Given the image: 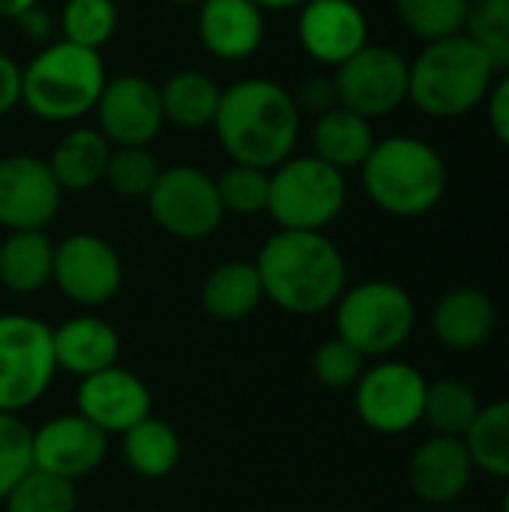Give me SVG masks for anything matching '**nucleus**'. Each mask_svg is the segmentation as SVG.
I'll return each mask as SVG.
<instances>
[{"label":"nucleus","mask_w":509,"mask_h":512,"mask_svg":"<svg viewBox=\"0 0 509 512\" xmlns=\"http://www.w3.org/2000/svg\"><path fill=\"white\" fill-rule=\"evenodd\" d=\"M264 297L291 315H318L339 303L348 267L324 231H276L255 258Z\"/></svg>","instance_id":"1"},{"label":"nucleus","mask_w":509,"mask_h":512,"mask_svg":"<svg viewBox=\"0 0 509 512\" xmlns=\"http://www.w3.org/2000/svg\"><path fill=\"white\" fill-rule=\"evenodd\" d=\"M213 126L234 165L273 171L294 153L300 105L276 81L243 78L222 90Z\"/></svg>","instance_id":"2"},{"label":"nucleus","mask_w":509,"mask_h":512,"mask_svg":"<svg viewBox=\"0 0 509 512\" xmlns=\"http://www.w3.org/2000/svg\"><path fill=\"white\" fill-rule=\"evenodd\" d=\"M360 171L369 201L399 219L435 210L450 183L444 156L417 135H390L375 141Z\"/></svg>","instance_id":"3"},{"label":"nucleus","mask_w":509,"mask_h":512,"mask_svg":"<svg viewBox=\"0 0 509 512\" xmlns=\"http://www.w3.org/2000/svg\"><path fill=\"white\" fill-rule=\"evenodd\" d=\"M495 78L483 48L459 33L426 42L414 63H408V99L435 120H453L486 102Z\"/></svg>","instance_id":"4"},{"label":"nucleus","mask_w":509,"mask_h":512,"mask_svg":"<svg viewBox=\"0 0 509 512\" xmlns=\"http://www.w3.org/2000/svg\"><path fill=\"white\" fill-rule=\"evenodd\" d=\"M105 90L99 51L51 42L21 69V102L42 120L66 123L96 108Z\"/></svg>","instance_id":"5"},{"label":"nucleus","mask_w":509,"mask_h":512,"mask_svg":"<svg viewBox=\"0 0 509 512\" xmlns=\"http://www.w3.org/2000/svg\"><path fill=\"white\" fill-rule=\"evenodd\" d=\"M336 309V336L363 357H390L399 351L417 324L411 294L384 279L345 288Z\"/></svg>","instance_id":"6"},{"label":"nucleus","mask_w":509,"mask_h":512,"mask_svg":"<svg viewBox=\"0 0 509 512\" xmlns=\"http://www.w3.org/2000/svg\"><path fill=\"white\" fill-rule=\"evenodd\" d=\"M348 201L345 174L318 156L285 159L270 171L267 213L282 231H324Z\"/></svg>","instance_id":"7"},{"label":"nucleus","mask_w":509,"mask_h":512,"mask_svg":"<svg viewBox=\"0 0 509 512\" xmlns=\"http://www.w3.org/2000/svg\"><path fill=\"white\" fill-rule=\"evenodd\" d=\"M54 372L51 327L33 315H0V411L21 414L36 405Z\"/></svg>","instance_id":"8"},{"label":"nucleus","mask_w":509,"mask_h":512,"mask_svg":"<svg viewBox=\"0 0 509 512\" xmlns=\"http://www.w3.org/2000/svg\"><path fill=\"white\" fill-rule=\"evenodd\" d=\"M429 381L402 360H381L354 384V408L363 426L378 435H402L423 423Z\"/></svg>","instance_id":"9"},{"label":"nucleus","mask_w":509,"mask_h":512,"mask_svg":"<svg viewBox=\"0 0 509 512\" xmlns=\"http://www.w3.org/2000/svg\"><path fill=\"white\" fill-rule=\"evenodd\" d=\"M336 99L342 108L375 120L408 102V60L390 45H363L336 66Z\"/></svg>","instance_id":"10"},{"label":"nucleus","mask_w":509,"mask_h":512,"mask_svg":"<svg viewBox=\"0 0 509 512\" xmlns=\"http://www.w3.org/2000/svg\"><path fill=\"white\" fill-rule=\"evenodd\" d=\"M156 225L180 240H204L222 225V201L216 180L195 165L165 168L147 195Z\"/></svg>","instance_id":"11"},{"label":"nucleus","mask_w":509,"mask_h":512,"mask_svg":"<svg viewBox=\"0 0 509 512\" xmlns=\"http://www.w3.org/2000/svg\"><path fill=\"white\" fill-rule=\"evenodd\" d=\"M54 285L78 306H105L117 297L123 264L114 246L96 234H72L54 246Z\"/></svg>","instance_id":"12"},{"label":"nucleus","mask_w":509,"mask_h":512,"mask_svg":"<svg viewBox=\"0 0 509 512\" xmlns=\"http://www.w3.org/2000/svg\"><path fill=\"white\" fill-rule=\"evenodd\" d=\"M60 195L48 162L36 156L0 159V225L6 231H42L57 216Z\"/></svg>","instance_id":"13"},{"label":"nucleus","mask_w":509,"mask_h":512,"mask_svg":"<svg viewBox=\"0 0 509 512\" xmlns=\"http://www.w3.org/2000/svg\"><path fill=\"white\" fill-rule=\"evenodd\" d=\"M99 132L117 147H147L162 129V99L159 87L147 78L123 75L105 81V90L96 102Z\"/></svg>","instance_id":"14"},{"label":"nucleus","mask_w":509,"mask_h":512,"mask_svg":"<svg viewBox=\"0 0 509 512\" xmlns=\"http://www.w3.org/2000/svg\"><path fill=\"white\" fill-rule=\"evenodd\" d=\"M108 456V435L81 414H60L33 432V468L78 480L96 471Z\"/></svg>","instance_id":"15"},{"label":"nucleus","mask_w":509,"mask_h":512,"mask_svg":"<svg viewBox=\"0 0 509 512\" xmlns=\"http://www.w3.org/2000/svg\"><path fill=\"white\" fill-rule=\"evenodd\" d=\"M78 414L105 435H123L144 417H150L153 399L147 384L129 369L111 366L90 378H81L75 393Z\"/></svg>","instance_id":"16"},{"label":"nucleus","mask_w":509,"mask_h":512,"mask_svg":"<svg viewBox=\"0 0 509 512\" xmlns=\"http://www.w3.org/2000/svg\"><path fill=\"white\" fill-rule=\"evenodd\" d=\"M297 36L312 60L339 66L369 45V24L354 0H306Z\"/></svg>","instance_id":"17"},{"label":"nucleus","mask_w":509,"mask_h":512,"mask_svg":"<svg viewBox=\"0 0 509 512\" xmlns=\"http://www.w3.org/2000/svg\"><path fill=\"white\" fill-rule=\"evenodd\" d=\"M474 471L477 468L465 438L432 435L414 450L408 483L411 492L426 504H453L471 486Z\"/></svg>","instance_id":"18"},{"label":"nucleus","mask_w":509,"mask_h":512,"mask_svg":"<svg viewBox=\"0 0 509 512\" xmlns=\"http://www.w3.org/2000/svg\"><path fill=\"white\" fill-rule=\"evenodd\" d=\"M198 36L219 60H246L264 39V9L255 0H201Z\"/></svg>","instance_id":"19"},{"label":"nucleus","mask_w":509,"mask_h":512,"mask_svg":"<svg viewBox=\"0 0 509 512\" xmlns=\"http://www.w3.org/2000/svg\"><path fill=\"white\" fill-rule=\"evenodd\" d=\"M498 327V309L480 288H453L432 309V333L450 351L483 348Z\"/></svg>","instance_id":"20"},{"label":"nucleus","mask_w":509,"mask_h":512,"mask_svg":"<svg viewBox=\"0 0 509 512\" xmlns=\"http://www.w3.org/2000/svg\"><path fill=\"white\" fill-rule=\"evenodd\" d=\"M51 339H54V363L66 375L90 378L102 369L117 366L120 336L108 321L96 315H78L63 321L57 330H51Z\"/></svg>","instance_id":"21"},{"label":"nucleus","mask_w":509,"mask_h":512,"mask_svg":"<svg viewBox=\"0 0 509 512\" xmlns=\"http://www.w3.org/2000/svg\"><path fill=\"white\" fill-rule=\"evenodd\" d=\"M312 147H315L312 156L345 174L348 168H360L366 162V156L375 147V132L366 117L336 105L318 114L312 126Z\"/></svg>","instance_id":"22"},{"label":"nucleus","mask_w":509,"mask_h":512,"mask_svg":"<svg viewBox=\"0 0 509 512\" xmlns=\"http://www.w3.org/2000/svg\"><path fill=\"white\" fill-rule=\"evenodd\" d=\"M111 147L108 138L99 129H72L60 138L54 147L48 168L57 180V186L66 192H87L99 180H105V165H108Z\"/></svg>","instance_id":"23"},{"label":"nucleus","mask_w":509,"mask_h":512,"mask_svg":"<svg viewBox=\"0 0 509 512\" xmlns=\"http://www.w3.org/2000/svg\"><path fill=\"white\" fill-rule=\"evenodd\" d=\"M54 243L45 231H9L0 243V285L12 294H33L51 282Z\"/></svg>","instance_id":"24"},{"label":"nucleus","mask_w":509,"mask_h":512,"mask_svg":"<svg viewBox=\"0 0 509 512\" xmlns=\"http://www.w3.org/2000/svg\"><path fill=\"white\" fill-rule=\"evenodd\" d=\"M261 300H264V288H261L255 261L219 264L201 288V303L207 315L216 321H228V324L252 315Z\"/></svg>","instance_id":"25"},{"label":"nucleus","mask_w":509,"mask_h":512,"mask_svg":"<svg viewBox=\"0 0 509 512\" xmlns=\"http://www.w3.org/2000/svg\"><path fill=\"white\" fill-rule=\"evenodd\" d=\"M159 99H162L165 120L183 129H204L213 126L216 120L222 90L210 75L183 69L159 87Z\"/></svg>","instance_id":"26"},{"label":"nucleus","mask_w":509,"mask_h":512,"mask_svg":"<svg viewBox=\"0 0 509 512\" xmlns=\"http://www.w3.org/2000/svg\"><path fill=\"white\" fill-rule=\"evenodd\" d=\"M123 456L138 477H168L180 462V435L165 420L150 414L123 432Z\"/></svg>","instance_id":"27"},{"label":"nucleus","mask_w":509,"mask_h":512,"mask_svg":"<svg viewBox=\"0 0 509 512\" xmlns=\"http://www.w3.org/2000/svg\"><path fill=\"white\" fill-rule=\"evenodd\" d=\"M480 399L474 387L456 378H441L429 384L426 390V405H423V423L435 435L447 438H465L480 414Z\"/></svg>","instance_id":"28"},{"label":"nucleus","mask_w":509,"mask_h":512,"mask_svg":"<svg viewBox=\"0 0 509 512\" xmlns=\"http://www.w3.org/2000/svg\"><path fill=\"white\" fill-rule=\"evenodd\" d=\"M465 444L477 471L509 483V399L480 408Z\"/></svg>","instance_id":"29"},{"label":"nucleus","mask_w":509,"mask_h":512,"mask_svg":"<svg viewBox=\"0 0 509 512\" xmlns=\"http://www.w3.org/2000/svg\"><path fill=\"white\" fill-rule=\"evenodd\" d=\"M465 36L483 48L495 75L509 72V0H468Z\"/></svg>","instance_id":"30"},{"label":"nucleus","mask_w":509,"mask_h":512,"mask_svg":"<svg viewBox=\"0 0 509 512\" xmlns=\"http://www.w3.org/2000/svg\"><path fill=\"white\" fill-rule=\"evenodd\" d=\"M6 512H78L72 480L30 468L3 498Z\"/></svg>","instance_id":"31"},{"label":"nucleus","mask_w":509,"mask_h":512,"mask_svg":"<svg viewBox=\"0 0 509 512\" xmlns=\"http://www.w3.org/2000/svg\"><path fill=\"white\" fill-rule=\"evenodd\" d=\"M402 24L423 42L465 33L468 0H396Z\"/></svg>","instance_id":"32"},{"label":"nucleus","mask_w":509,"mask_h":512,"mask_svg":"<svg viewBox=\"0 0 509 512\" xmlns=\"http://www.w3.org/2000/svg\"><path fill=\"white\" fill-rule=\"evenodd\" d=\"M63 39L90 51H99L117 27L114 0H66L60 15Z\"/></svg>","instance_id":"33"},{"label":"nucleus","mask_w":509,"mask_h":512,"mask_svg":"<svg viewBox=\"0 0 509 512\" xmlns=\"http://www.w3.org/2000/svg\"><path fill=\"white\" fill-rule=\"evenodd\" d=\"M162 168L147 147H117L105 165V183L123 198H147Z\"/></svg>","instance_id":"34"},{"label":"nucleus","mask_w":509,"mask_h":512,"mask_svg":"<svg viewBox=\"0 0 509 512\" xmlns=\"http://www.w3.org/2000/svg\"><path fill=\"white\" fill-rule=\"evenodd\" d=\"M216 192L225 213H237V216L264 213L270 195V171L252 165H231L216 180Z\"/></svg>","instance_id":"35"},{"label":"nucleus","mask_w":509,"mask_h":512,"mask_svg":"<svg viewBox=\"0 0 509 512\" xmlns=\"http://www.w3.org/2000/svg\"><path fill=\"white\" fill-rule=\"evenodd\" d=\"M33 468V429L18 414L0 411V501Z\"/></svg>","instance_id":"36"},{"label":"nucleus","mask_w":509,"mask_h":512,"mask_svg":"<svg viewBox=\"0 0 509 512\" xmlns=\"http://www.w3.org/2000/svg\"><path fill=\"white\" fill-rule=\"evenodd\" d=\"M363 372H366V357L354 351L348 342H342L339 336L321 342L318 351L312 354V375L327 390H348L360 381Z\"/></svg>","instance_id":"37"},{"label":"nucleus","mask_w":509,"mask_h":512,"mask_svg":"<svg viewBox=\"0 0 509 512\" xmlns=\"http://www.w3.org/2000/svg\"><path fill=\"white\" fill-rule=\"evenodd\" d=\"M486 102H489V126L495 138L509 150V72L495 78Z\"/></svg>","instance_id":"38"},{"label":"nucleus","mask_w":509,"mask_h":512,"mask_svg":"<svg viewBox=\"0 0 509 512\" xmlns=\"http://www.w3.org/2000/svg\"><path fill=\"white\" fill-rule=\"evenodd\" d=\"M300 102H303L306 108H315L318 114H324V111L336 108V105H339V99H336L333 78H330V81H327V78H309V81L300 87Z\"/></svg>","instance_id":"39"},{"label":"nucleus","mask_w":509,"mask_h":512,"mask_svg":"<svg viewBox=\"0 0 509 512\" xmlns=\"http://www.w3.org/2000/svg\"><path fill=\"white\" fill-rule=\"evenodd\" d=\"M15 102H21V66L0 54V114H6Z\"/></svg>","instance_id":"40"},{"label":"nucleus","mask_w":509,"mask_h":512,"mask_svg":"<svg viewBox=\"0 0 509 512\" xmlns=\"http://www.w3.org/2000/svg\"><path fill=\"white\" fill-rule=\"evenodd\" d=\"M15 24L21 27V33H24L27 39L45 42V39L51 36V18H48V12H45L39 3L30 6V9H24V12L15 18Z\"/></svg>","instance_id":"41"},{"label":"nucleus","mask_w":509,"mask_h":512,"mask_svg":"<svg viewBox=\"0 0 509 512\" xmlns=\"http://www.w3.org/2000/svg\"><path fill=\"white\" fill-rule=\"evenodd\" d=\"M30 6H36V0H0V18H18Z\"/></svg>","instance_id":"42"},{"label":"nucleus","mask_w":509,"mask_h":512,"mask_svg":"<svg viewBox=\"0 0 509 512\" xmlns=\"http://www.w3.org/2000/svg\"><path fill=\"white\" fill-rule=\"evenodd\" d=\"M261 9H291V6H303L306 0H255Z\"/></svg>","instance_id":"43"},{"label":"nucleus","mask_w":509,"mask_h":512,"mask_svg":"<svg viewBox=\"0 0 509 512\" xmlns=\"http://www.w3.org/2000/svg\"><path fill=\"white\" fill-rule=\"evenodd\" d=\"M168 3H177V6H195V3H201V0H168Z\"/></svg>","instance_id":"44"},{"label":"nucleus","mask_w":509,"mask_h":512,"mask_svg":"<svg viewBox=\"0 0 509 512\" xmlns=\"http://www.w3.org/2000/svg\"><path fill=\"white\" fill-rule=\"evenodd\" d=\"M501 512H509V483H507V492H504V504H501Z\"/></svg>","instance_id":"45"}]
</instances>
